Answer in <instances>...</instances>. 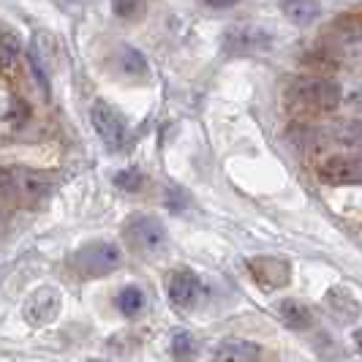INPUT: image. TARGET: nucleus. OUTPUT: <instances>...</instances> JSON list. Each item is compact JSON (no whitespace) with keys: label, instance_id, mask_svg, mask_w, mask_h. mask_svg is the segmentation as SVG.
I'll return each mask as SVG.
<instances>
[{"label":"nucleus","instance_id":"obj_23","mask_svg":"<svg viewBox=\"0 0 362 362\" xmlns=\"http://www.w3.org/2000/svg\"><path fill=\"white\" fill-rule=\"evenodd\" d=\"M354 344H357V351L362 354V329H357V332H354Z\"/></svg>","mask_w":362,"mask_h":362},{"label":"nucleus","instance_id":"obj_19","mask_svg":"<svg viewBox=\"0 0 362 362\" xmlns=\"http://www.w3.org/2000/svg\"><path fill=\"white\" fill-rule=\"evenodd\" d=\"M172 354H175V357H188V354H194V338H191L188 332H177V335L172 338Z\"/></svg>","mask_w":362,"mask_h":362},{"label":"nucleus","instance_id":"obj_1","mask_svg":"<svg viewBox=\"0 0 362 362\" xmlns=\"http://www.w3.org/2000/svg\"><path fill=\"white\" fill-rule=\"evenodd\" d=\"M128 248L145 259H158L169 248L166 226L156 216H134L123 229Z\"/></svg>","mask_w":362,"mask_h":362},{"label":"nucleus","instance_id":"obj_12","mask_svg":"<svg viewBox=\"0 0 362 362\" xmlns=\"http://www.w3.org/2000/svg\"><path fill=\"white\" fill-rule=\"evenodd\" d=\"M284 267H289V264H284V262H278V259H256L251 262V272L256 275V281H262L267 289L270 286H284L286 281H289V272H281Z\"/></svg>","mask_w":362,"mask_h":362},{"label":"nucleus","instance_id":"obj_8","mask_svg":"<svg viewBox=\"0 0 362 362\" xmlns=\"http://www.w3.org/2000/svg\"><path fill=\"white\" fill-rule=\"evenodd\" d=\"M60 303H63V297H60L57 289L44 286V289L33 291L28 297V303H25V319H28V325L44 327L49 325V322H54L57 313H60Z\"/></svg>","mask_w":362,"mask_h":362},{"label":"nucleus","instance_id":"obj_6","mask_svg":"<svg viewBox=\"0 0 362 362\" xmlns=\"http://www.w3.org/2000/svg\"><path fill=\"white\" fill-rule=\"evenodd\" d=\"M319 180L329 185H362V156H332L319 166Z\"/></svg>","mask_w":362,"mask_h":362},{"label":"nucleus","instance_id":"obj_14","mask_svg":"<svg viewBox=\"0 0 362 362\" xmlns=\"http://www.w3.org/2000/svg\"><path fill=\"white\" fill-rule=\"evenodd\" d=\"M115 305H117V310H120L126 319H134V316H139V313L147 308V297L139 286H126V289L117 291Z\"/></svg>","mask_w":362,"mask_h":362},{"label":"nucleus","instance_id":"obj_9","mask_svg":"<svg viewBox=\"0 0 362 362\" xmlns=\"http://www.w3.org/2000/svg\"><path fill=\"white\" fill-rule=\"evenodd\" d=\"M11 180H14V191L19 197H25L30 202L47 199L52 194V182L47 180L41 172H33V169H14Z\"/></svg>","mask_w":362,"mask_h":362},{"label":"nucleus","instance_id":"obj_22","mask_svg":"<svg viewBox=\"0 0 362 362\" xmlns=\"http://www.w3.org/2000/svg\"><path fill=\"white\" fill-rule=\"evenodd\" d=\"M207 6H213V8H229V6H237L240 0H204Z\"/></svg>","mask_w":362,"mask_h":362},{"label":"nucleus","instance_id":"obj_20","mask_svg":"<svg viewBox=\"0 0 362 362\" xmlns=\"http://www.w3.org/2000/svg\"><path fill=\"white\" fill-rule=\"evenodd\" d=\"M139 6H142V0H112V11L123 19L134 17L139 11Z\"/></svg>","mask_w":362,"mask_h":362},{"label":"nucleus","instance_id":"obj_5","mask_svg":"<svg viewBox=\"0 0 362 362\" xmlns=\"http://www.w3.org/2000/svg\"><path fill=\"white\" fill-rule=\"evenodd\" d=\"M289 98L303 109H313V112H332L341 104L344 93L335 82L327 79H313V82H297L289 90Z\"/></svg>","mask_w":362,"mask_h":362},{"label":"nucleus","instance_id":"obj_21","mask_svg":"<svg viewBox=\"0 0 362 362\" xmlns=\"http://www.w3.org/2000/svg\"><path fill=\"white\" fill-rule=\"evenodd\" d=\"M8 191H14V180H11V172L0 166V197H3V194H8Z\"/></svg>","mask_w":362,"mask_h":362},{"label":"nucleus","instance_id":"obj_17","mask_svg":"<svg viewBox=\"0 0 362 362\" xmlns=\"http://www.w3.org/2000/svg\"><path fill=\"white\" fill-rule=\"evenodd\" d=\"M142 182H145V177H142V172L139 169H123V172H117L115 175V185L120 188V191H126V194H134V191H139L142 188Z\"/></svg>","mask_w":362,"mask_h":362},{"label":"nucleus","instance_id":"obj_4","mask_svg":"<svg viewBox=\"0 0 362 362\" xmlns=\"http://www.w3.org/2000/svg\"><path fill=\"white\" fill-rule=\"evenodd\" d=\"M221 47H223V52L235 54V57L267 52L272 47V33L259 25H232L223 30Z\"/></svg>","mask_w":362,"mask_h":362},{"label":"nucleus","instance_id":"obj_24","mask_svg":"<svg viewBox=\"0 0 362 362\" xmlns=\"http://www.w3.org/2000/svg\"><path fill=\"white\" fill-rule=\"evenodd\" d=\"M0 223H3V216H0Z\"/></svg>","mask_w":362,"mask_h":362},{"label":"nucleus","instance_id":"obj_2","mask_svg":"<svg viewBox=\"0 0 362 362\" xmlns=\"http://www.w3.org/2000/svg\"><path fill=\"white\" fill-rule=\"evenodd\" d=\"M123 264V251L115 245V243H104V240H95L82 245L76 254H74V267L85 275H109Z\"/></svg>","mask_w":362,"mask_h":362},{"label":"nucleus","instance_id":"obj_3","mask_svg":"<svg viewBox=\"0 0 362 362\" xmlns=\"http://www.w3.org/2000/svg\"><path fill=\"white\" fill-rule=\"evenodd\" d=\"M93 128L98 134V139L104 142L109 153H123L128 145V123L123 120L120 112L109 107L107 101H95L90 109Z\"/></svg>","mask_w":362,"mask_h":362},{"label":"nucleus","instance_id":"obj_10","mask_svg":"<svg viewBox=\"0 0 362 362\" xmlns=\"http://www.w3.org/2000/svg\"><path fill=\"white\" fill-rule=\"evenodd\" d=\"M262 357V346L254 341H243V338H232V341H223L216 349V360L223 362H251Z\"/></svg>","mask_w":362,"mask_h":362},{"label":"nucleus","instance_id":"obj_11","mask_svg":"<svg viewBox=\"0 0 362 362\" xmlns=\"http://www.w3.org/2000/svg\"><path fill=\"white\" fill-rule=\"evenodd\" d=\"M325 303H327V310L335 319H341V322H354L360 316V303L346 289H341V286H332V289L327 291Z\"/></svg>","mask_w":362,"mask_h":362},{"label":"nucleus","instance_id":"obj_15","mask_svg":"<svg viewBox=\"0 0 362 362\" xmlns=\"http://www.w3.org/2000/svg\"><path fill=\"white\" fill-rule=\"evenodd\" d=\"M319 11H322L319 0H284V14L294 25H310L319 17Z\"/></svg>","mask_w":362,"mask_h":362},{"label":"nucleus","instance_id":"obj_13","mask_svg":"<svg viewBox=\"0 0 362 362\" xmlns=\"http://www.w3.org/2000/svg\"><path fill=\"white\" fill-rule=\"evenodd\" d=\"M278 313L284 319V325L291 327V329H308L313 325V313H310L308 305L297 303V300H284L278 305Z\"/></svg>","mask_w":362,"mask_h":362},{"label":"nucleus","instance_id":"obj_18","mask_svg":"<svg viewBox=\"0 0 362 362\" xmlns=\"http://www.w3.org/2000/svg\"><path fill=\"white\" fill-rule=\"evenodd\" d=\"M17 54H19L17 33H11L8 28H3V25H0V57H3L6 63H11Z\"/></svg>","mask_w":362,"mask_h":362},{"label":"nucleus","instance_id":"obj_7","mask_svg":"<svg viewBox=\"0 0 362 362\" xmlns=\"http://www.w3.org/2000/svg\"><path fill=\"white\" fill-rule=\"evenodd\" d=\"M166 294H169V300H172L177 308L188 310L199 305V300L204 297V286H202V281L194 272L177 270V272H172L169 281H166Z\"/></svg>","mask_w":362,"mask_h":362},{"label":"nucleus","instance_id":"obj_16","mask_svg":"<svg viewBox=\"0 0 362 362\" xmlns=\"http://www.w3.org/2000/svg\"><path fill=\"white\" fill-rule=\"evenodd\" d=\"M115 60H117V69L131 74V76H142V74H147V57L139 52V49H134V47H120Z\"/></svg>","mask_w":362,"mask_h":362}]
</instances>
